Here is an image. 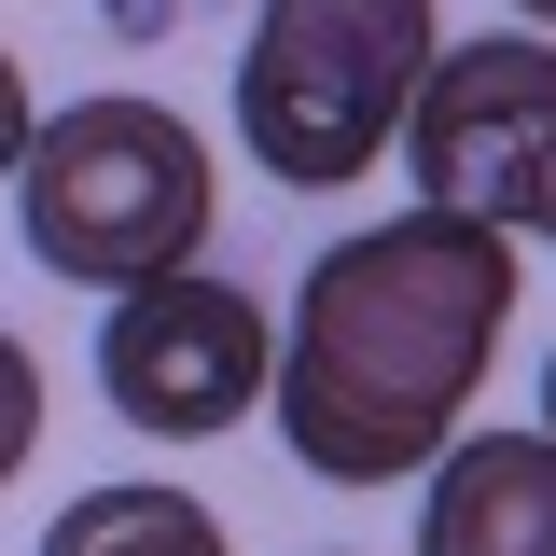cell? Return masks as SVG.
<instances>
[{"label":"cell","instance_id":"obj_9","mask_svg":"<svg viewBox=\"0 0 556 556\" xmlns=\"http://www.w3.org/2000/svg\"><path fill=\"white\" fill-rule=\"evenodd\" d=\"M28 167V84H14V56H0V181Z\"/></svg>","mask_w":556,"mask_h":556},{"label":"cell","instance_id":"obj_3","mask_svg":"<svg viewBox=\"0 0 556 556\" xmlns=\"http://www.w3.org/2000/svg\"><path fill=\"white\" fill-rule=\"evenodd\" d=\"M431 42H445L431 0H265L237 56V139L292 195H334L362 167H390Z\"/></svg>","mask_w":556,"mask_h":556},{"label":"cell","instance_id":"obj_12","mask_svg":"<svg viewBox=\"0 0 556 556\" xmlns=\"http://www.w3.org/2000/svg\"><path fill=\"white\" fill-rule=\"evenodd\" d=\"M529 237H556V195H543V223H529Z\"/></svg>","mask_w":556,"mask_h":556},{"label":"cell","instance_id":"obj_6","mask_svg":"<svg viewBox=\"0 0 556 556\" xmlns=\"http://www.w3.org/2000/svg\"><path fill=\"white\" fill-rule=\"evenodd\" d=\"M417 556H556V431H473L431 459Z\"/></svg>","mask_w":556,"mask_h":556},{"label":"cell","instance_id":"obj_7","mask_svg":"<svg viewBox=\"0 0 556 556\" xmlns=\"http://www.w3.org/2000/svg\"><path fill=\"white\" fill-rule=\"evenodd\" d=\"M42 556H237V543H223V515L181 501V486H84V501H56Z\"/></svg>","mask_w":556,"mask_h":556},{"label":"cell","instance_id":"obj_10","mask_svg":"<svg viewBox=\"0 0 556 556\" xmlns=\"http://www.w3.org/2000/svg\"><path fill=\"white\" fill-rule=\"evenodd\" d=\"M515 14H529V28H556V0H515Z\"/></svg>","mask_w":556,"mask_h":556},{"label":"cell","instance_id":"obj_8","mask_svg":"<svg viewBox=\"0 0 556 556\" xmlns=\"http://www.w3.org/2000/svg\"><path fill=\"white\" fill-rule=\"evenodd\" d=\"M28 445H42V362L0 334V486L28 473Z\"/></svg>","mask_w":556,"mask_h":556},{"label":"cell","instance_id":"obj_1","mask_svg":"<svg viewBox=\"0 0 556 556\" xmlns=\"http://www.w3.org/2000/svg\"><path fill=\"white\" fill-rule=\"evenodd\" d=\"M515 320V237L459 208L362 223L292 278V334H278V445L320 486H390L431 473L473 417L486 362Z\"/></svg>","mask_w":556,"mask_h":556},{"label":"cell","instance_id":"obj_5","mask_svg":"<svg viewBox=\"0 0 556 556\" xmlns=\"http://www.w3.org/2000/svg\"><path fill=\"white\" fill-rule=\"evenodd\" d=\"M278 376V320L237 292V278H139L112 292V320H98V390L126 431H167V445H208V431H237V417L265 404Z\"/></svg>","mask_w":556,"mask_h":556},{"label":"cell","instance_id":"obj_2","mask_svg":"<svg viewBox=\"0 0 556 556\" xmlns=\"http://www.w3.org/2000/svg\"><path fill=\"white\" fill-rule=\"evenodd\" d=\"M208 153L167 98H70L56 126H28L14 167V223L28 251L84 292H139V278L195 265L208 251Z\"/></svg>","mask_w":556,"mask_h":556},{"label":"cell","instance_id":"obj_11","mask_svg":"<svg viewBox=\"0 0 556 556\" xmlns=\"http://www.w3.org/2000/svg\"><path fill=\"white\" fill-rule=\"evenodd\" d=\"M543 431H556V362H543Z\"/></svg>","mask_w":556,"mask_h":556},{"label":"cell","instance_id":"obj_4","mask_svg":"<svg viewBox=\"0 0 556 556\" xmlns=\"http://www.w3.org/2000/svg\"><path fill=\"white\" fill-rule=\"evenodd\" d=\"M390 153H404L417 208H459V223L529 237L543 195H556V42H543V28L431 42V70H417Z\"/></svg>","mask_w":556,"mask_h":556}]
</instances>
